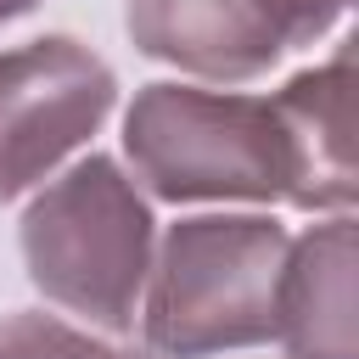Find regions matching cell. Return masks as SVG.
Returning <instances> with one entry per match:
<instances>
[{
  "instance_id": "1",
  "label": "cell",
  "mask_w": 359,
  "mask_h": 359,
  "mask_svg": "<svg viewBox=\"0 0 359 359\" xmlns=\"http://www.w3.org/2000/svg\"><path fill=\"white\" fill-rule=\"evenodd\" d=\"M286 224L269 213H196L168 224L146 269V348L157 359H208L275 342V292Z\"/></svg>"
},
{
  "instance_id": "2",
  "label": "cell",
  "mask_w": 359,
  "mask_h": 359,
  "mask_svg": "<svg viewBox=\"0 0 359 359\" xmlns=\"http://www.w3.org/2000/svg\"><path fill=\"white\" fill-rule=\"evenodd\" d=\"M28 280L67 314L129 331L140 314L157 224L140 185L112 157H79L56 174L17 224Z\"/></svg>"
},
{
  "instance_id": "3",
  "label": "cell",
  "mask_w": 359,
  "mask_h": 359,
  "mask_svg": "<svg viewBox=\"0 0 359 359\" xmlns=\"http://www.w3.org/2000/svg\"><path fill=\"white\" fill-rule=\"evenodd\" d=\"M135 185L163 202H286V140L269 95L146 84L123 112Z\"/></svg>"
},
{
  "instance_id": "4",
  "label": "cell",
  "mask_w": 359,
  "mask_h": 359,
  "mask_svg": "<svg viewBox=\"0 0 359 359\" xmlns=\"http://www.w3.org/2000/svg\"><path fill=\"white\" fill-rule=\"evenodd\" d=\"M112 67L73 34L0 50V202L50 180L112 112Z\"/></svg>"
},
{
  "instance_id": "5",
  "label": "cell",
  "mask_w": 359,
  "mask_h": 359,
  "mask_svg": "<svg viewBox=\"0 0 359 359\" xmlns=\"http://www.w3.org/2000/svg\"><path fill=\"white\" fill-rule=\"evenodd\" d=\"M129 39L140 56L219 84L258 79L286 50L275 0H129Z\"/></svg>"
},
{
  "instance_id": "6",
  "label": "cell",
  "mask_w": 359,
  "mask_h": 359,
  "mask_svg": "<svg viewBox=\"0 0 359 359\" xmlns=\"http://www.w3.org/2000/svg\"><path fill=\"white\" fill-rule=\"evenodd\" d=\"M286 140V202L303 213H348L359 191L353 168V39L331 62L286 79L269 95Z\"/></svg>"
},
{
  "instance_id": "7",
  "label": "cell",
  "mask_w": 359,
  "mask_h": 359,
  "mask_svg": "<svg viewBox=\"0 0 359 359\" xmlns=\"http://www.w3.org/2000/svg\"><path fill=\"white\" fill-rule=\"evenodd\" d=\"M275 342L286 359H359V241L348 213L309 224L286 247Z\"/></svg>"
},
{
  "instance_id": "8",
  "label": "cell",
  "mask_w": 359,
  "mask_h": 359,
  "mask_svg": "<svg viewBox=\"0 0 359 359\" xmlns=\"http://www.w3.org/2000/svg\"><path fill=\"white\" fill-rule=\"evenodd\" d=\"M0 359H157L135 348H112L56 314H6L0 320Z\"/></svg>"
},
{
  "instance_id": "9",
  "label": "cell",
  "mask_w": 359,
  "mask_h": 359,
  "mask_svg": "<svg viewBox=\"0 0 359 359\" xmlns=\"http://www.w3.org/2000/svg\"><path fill=\"white\" fill-rule=\"evenodd\" d=\"M280 28H286V50L292 45H314L320 34L337 28V17L348 11V0H275Z\"/></svg>"
},
{
  "instance_id": "10",
  "label": "cell",
  "mask_w": 359,
  "mask_h": 359,
  "mask_svg": "<svg viewBox=\"0 0 359 359\" xmlns=\"http://www.w3.org/2000/svg\"><path fill=\"white\" fill-rule=\"evenodd\" d=\"M39 0H0V28L11 22V17H22V11H34Z\"/></svg>"
}]
</instances>
